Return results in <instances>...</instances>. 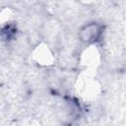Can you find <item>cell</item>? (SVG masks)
<instances>
[{
  "mask_svg": "<svg viewBox=\"0 0 126 126\" xmlns=\"http://www.w3.org/2000/svg\"><path fill=\"white\" fill-rule=\"evenodd\" d=\"M101 32H102L101 26L93 23L81 30V38L86 42H94L99 38Z\"/></svg>",
  "mask_w": 126,
  "mask_h": 126,
  "instance_id": "cell-1",
  "label": "cell"
}]
</instances>
